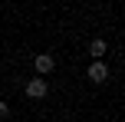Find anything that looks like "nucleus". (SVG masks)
Masks as SVG:
<instances>
[{"label":"nucleus","instance_id":"7ed1b4c3","mask_svg":"<svg viewBox=\"0 0 125 122\" xmlns=\"http://www.w3.org/2000/svg\"><path fill=\"white\" fill-rule=\"evenodd\" d=\"M89 79H92V83H105V79H109V66L102 63V59H92V66H89Z\"/></svg>","mask_w":125,"mask_h":122},{"label":"nucleus","instance_id":"20e7f679","mask_svg":"<svg viewBox=\"0 0 125 122\" xmlns=\"http://www.w3.org/2000/svg\"><path fill=\"white\" fill-rule=\"evenodd\" d=\"M105 50H109L105 40H92V43H89V56H92V59H102V56H105Z\"/></svg>","mask_w":125,"mask_h":122},{"label":"nucleus","instance_id":"39448f33","mask_svg":"<svg viewBox=\"0 0 125 122\" xmlns=\"http://www.w3.org/2000/svg\"><path fill=\"white\" fill-rule=\"evenodd\" d=\"M7 116H10V106H7L3 99H0V119H7Z\"/></svg>","mask_w":125,"mask_h":122},{"label":"nucleus","instance_id":"f257e3e1","mask_svg":"<svg viewBox=\"0 0 125 122\" xmlns=\"http://www.w3.org/2000/svg\"><path fill=\"white\" fill-rule=\"evenodd\" d=\"M33 66H36V73H40V76H46V73H53V69H56V59H53V53H40V56L33 59Z\"/></svg>","mask_w":125,"mask_h":122},{"label":"nucleus","instance_id":"f03ea898","mask_svg":"<svg viewBox=\"0 0 125 122\" xmlns=\"http://www.w3.org/2000/svg\"><path fill=\"white\" fill-rule=\"evenodd\" d=\"M46 92H50V83H46V79H30V83H26V96L30 99H43Z\"/></svg>","mask_w":125,"mask_h":122}]
</instances>
